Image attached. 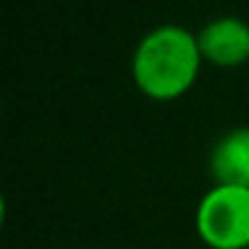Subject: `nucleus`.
Returning a JSON list of instances; mask_svg holds the SVG:
<instances>
[{"label": "nucleus", "mask_w": 249, "mask_h": 249, "mask_svg": "<svg viewBox=\"0 0 249 249\" xmlns=\"http://www.w3.org/2000/svg\"><path fill=\"white\" fill-rule=\"evenodd\" d=\"M198 35L179 24H161L140 40L131 72L140 91L158 102H172L190 91L201 70Z\"/></svg>", "instance_id": "1"}, {"label": "nucleus", "mask_w": 249, "mask_h": 249, "mask_svg": "<svg viewBox=\"0 0 249 249\" xmlns=\"http://www.w3.org/2000/svg\"><path fill=\"white\" fill-rule=\"evenodd\" d=\"M198 49L206 62L217 67H236L249 59V24L236 17H222L204 24Z\"/></svg>", "instance_id": "3"}, {"label": "nucleus", "mask_w": 249, "mask_h": 249, "mask_svg": "<svg viewBox=\"0 0 249 249\" xmlns=\"http://www.w3.org/2000/svg\"><path fill=\"white\" fill-rule=\"evenodd\" d=\"M196 231L209 249H249V188L214 185L196 209Z\"/></svg>", "instance_id": "2"}, {"label": "nucleus", "mask_w": 249, "mask_h": 249, "mask_svg": "<svg viewBox=\"0 0 249 249\" xmlns=\"http://www.w3.org/2000/svg\"><path fill=\"white\" fill-rule=\"evenodd\" d=\"M214 185L249 188V129H233L214 145L209 158Z\"/></svg>", "instance_id": "4"}]
</instances>
